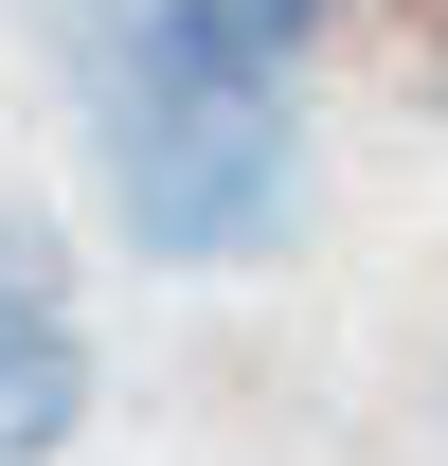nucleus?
I'll use <instances>...</instances> for the list:
<instances>
[{
  "mask_svg": "<svg viewBox=\"0 0 448 466\" xmlns=\"http://www.w3.org/2000/svg\"><path fill=\"white\" fill-rule=\"evenodd\" d=\"M108 233L144 269H233L305 216V108L287 72H90Z\"/></svg>",
  "mask_w": 448,
  "mask_h": 466,
  "instance_id": "f257e3e1",
  "label": "nucleus"
},
{
  "mask_svg": "<svg viewBox=\"0 0 448 466\" xmlns=\"http://www.w3.org/2000/svg\"><path fill=\"white\" fill-rule=\"evenodd\" d=\"M72 412H90V341H72V269L36 216H0V466L72 449Z\"/></svg>",
  "mask_w": 448,
  "mask_h": 466,
  "instance_id": "f03ea898",
  "label": "nucleus"
},
{
  "mask_svg": "<svg viewBox=\"0 0 448 466\" xmlns=\"http://www.w3.org/2000/svg\"><path fill=\"white\" fill-rule=\"evenodd\" d=\"M323 36V0H72L90 72H287Z\"/></svg>",
  "mask_w": 448,
  "mask_h": 466,
  "instance_id": "7ed1b4c3",
  "label": "nucleus"
}]
</instances>
